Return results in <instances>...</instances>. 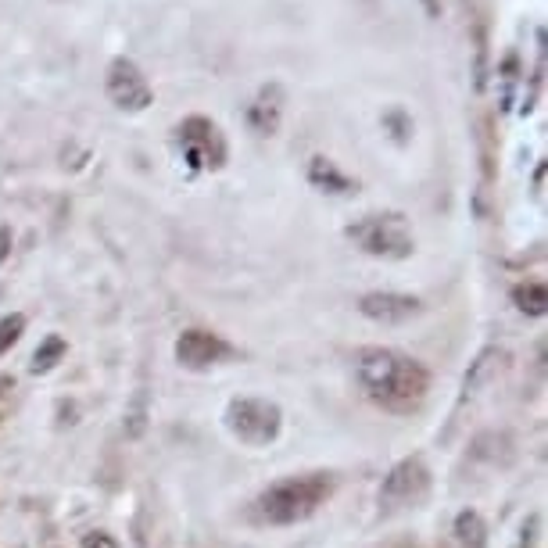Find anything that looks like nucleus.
Masks as SVG:
<instances>
[{
	"label": "nucleus",
	"instance_id": "1",
	"mask_svg": "<svg viewBox=\"0 0 548 548\" xmlns=\"http://www.w3.org/2000/svg\"><path fill=\"white\" fill-rule=\"evenodd\" d=\"M355 377H359L369 402L391 412L420 409L430 391L427 366L409 359L405 352H394V348H362L355 355Z\"/></svg>",
	"mask_w": 548,
	"mask_h": 548
},
{
	"label": "nucleus",
	"instance_id": "2",
	"mask_svg": "<svg viewBox=\"0 0 548 548\" xmlns=\"http://www.w3.org/2000/svg\"><path fill=\"white\" fill-rule=\"evenodd\" d=\"M330 495H334V477L330 473L283 477L255 498V516L269 527H291V523L316 516Z\"/></svg>",
	"mask_w": 548,
	"mask_h": 548
},
{
	"label": "nucleus",
	"instance_id": "3",
	"mask_svg": "<svg viewBox=\"0 0 548 548\" xmlns=\"http://www.w3.org/2000/svg\"><path fill=\"white\" fill-rule=\"evenodd\" d=\"M348 240H355L373 258H409L416 251V237L402 212H369L348 226Z\"/></svg>",
	"mask_w": 548,
	"mask_h": 548
},
{
	"label": "nucleus",
	"instance_id": "4",
	"mask_svg": "<svg viewBox=\"0 0 548 548\" xmlns=\"http://www.w3.org/2000/svg\"><path fill=\"white\" fill-rule=\"evenodd\" d=\"M226 427L233 437H240L251 448L273 445L283 430V412L269 398H233L226 405Z\"/></svg>",
	"mask_w": 548,
	"mask_h": 548
},
{
	"label": "nucleus",
	"instance_id": "5",
	"mask_svg": "<svg viewBox=\"0 0 548 548\" xmlns=\"http://www.w3.org/2000/svg\"><path fill=\"white\" fill-rule=\"evenodd\" d=\"M104 94L115 108L122 112H144L147 104L155 101V90L147 83V76L137 69V61L115 58L108 65V76H104Z\"/></svg>",
	"mask_w": 548,
	"mask_h": 548
},
{
	"label": "nucleus",
	"instance_id": "6",
	"mask_svg": "<svg viewBox=\"0 0 548 548\" xmlns=\"http://www.w3.org/2000/svg\"><path fill=\"white\" fill-rule=\"evenodd\" d=\"M430 491V470L420 455H409L402 463L394 466L384 477V488H380V506L387 509H405L423 502Z\"/></svg>",
	"mask_w": 548,
	"mask_h": 548
},
{
	"label": "nucleus",
	"instance_id": "7",
	"mask_svg": "<svg viewBox=\"0 0 548 548\" xmlns=\"http://www.w3.org/2000/svg\"><path fill=\"white\" fill-rule=\"evenodd\" d=\"M176 133H180L183 158H187L194 169H219V165H223L226 144L223 137H219V126H215V122L194 115V119L183 122Z\"/></svg>",
	"mask_w": 548,
	"mask_h": 548
},
{
	"label": "nucleus",
	"instance_id": "8",
	"mask_svg": "<svg viewBox=\"0 0 548 548\" xmlns=\"http://www.w3.org/2000/svg\"><path fill=\"white\" fill-rule=\"evenodd\" d=\"M230 355L233 348L219 334H212V330H183L176 337V362L187 369H208L215 362L230 359Z\"/></svg>",
	"mask_w": 548,
	"mask_h": 548
},
{
	"label": "nucleus",
	"instance_id": "9",
	"mask_svg": "<svg viewBox=\"0 0 548 548\" xmlns=\"http://www.w3.org/2000/svg\"><path fill=\"white\" fill-rule=\"evenodd\" d=\"M359 312L366 319H373V323L398 326V323H409L412 316H420L423 305H420V298H412V294L373 291V294H362L359 298Z\"/></svg>",
	"mask_w": 548,
	"mask_h": 548
},
{
	"label": "nucleus",
	"instance_id": "10",
	"mask_svg": "<svg viewBox=\"0 0 548 548\" xmlns=\"http://www.w3.org/2000/svg\"><path fill=\"white\" fill-rule=\"evenodd\" d=\"M280 112H283V90L276 83L262 86L255 97V104L248 108V122L258 137H273L276 126H280Z\"/></svg>",
	"mask_w": 548,
	"mask_h": 548
},
{
	"label": "nucleus",
	"instance_id": "11",
	"mask_svg": "<svg viewBox=\"0 0 548 548\" xmlns=\"http://www.w3.org/2000/svg\"><path fill=\"white\" fill-rule=\"evenodd\" d=\"M473 455L477 459H488V463H498V466H509L513 463V437L506 430H488V434H480L473 441Z\"/></svg>",
	"mask_w": 548,
	"mask_h": 548
},
{
	"label": "nucleus",
	"instance_id": "12",
	"mask_svg": "<svg viewBox=\"0 0 548 548\" xmlns=\"http://www.w3.org/2000/svg\"><path fill=\"white\" fill-rule=\"evenodd\" d=\"M455 541L459 548H488V523L477 509H463L455 516Z\"/></svg>",
	"mask_w": 548,
	"mask_h": 548
},
{
	"label": "nucleus",
	"instance_id": "13",
	"mask_svg": "<svg viewBox=\"0 0 548 548\" xmlns=\"http://www.w3.org/2000/svg\"><path fill=\"white\" fill-rule=\"evenodd\" d=\"M309 180L316 183V187L330 190V194H348V190H352V180H348L344 172H337V165L326 162V158H312Z\"/></svg>",
	"mask_w": 548,
	"mask_h": 548
},
{
	"label": "nucleus",
	"instance_id": "14",
	"mask_svg": "<svg viewBox=\"0 0 548 548\" xmlns=\"http://www.w3.org/2000/svg\"><path fill=\"white\" fill-rule=\"evenodd\" d=\"M513 301H516V309L527 312V316H545V312H548V291H545V283H541V280L520 283V287L513 291Z\"/></svg>",
	"mask_w": 548,
	"mask_h": 548
},
{
	"label": "nucleus",
	"instance_id": "15",
	"mask_svg": "<svg viewBox=\"0 0 548 548\" xmlns=\"http://www.w3.org/2000/svg\"><path fill=\"white\" fill-rule=\"evenodd\" d=\"M498 359H502V355H498V348H488V352H480V359L473 362V369L466 373V384H463L466 398H470V394H477V387L484 384V380H488L491 373H495V362Z\"/></svg>",
	"mask_w": 548,
	"mask_h": 548
},
{
	"label": "nucleus",
	"instance_id": "16",
	"mask_svg": "<svg viewBox=\"0 0 548 548\" xmlns=\"http://www.w3.org/2000/svg\"><path fill=\"white\" fill-rule=\"evenodd\" d=\"M65 352H69V344L61 341V337H47L33 355V373H47V369H54L61 359H65Z\"/></svg>",
	"mask_w": 548,
	"mask_h": 548
},
{
	"label": "nucleus",
	"instance_id": "17",
	"mask_svg": "<svg viewBox=\"0 0 548 548\" xmlns=\"http://www.w3.org/2000/svg\"><path fill=\"white\" fill-rule=\"evenodd\" d=\"M144 430H147V391H137L126 409V437H144Z\"/></svg>",
	"mask_w": 548,
	"mask_h": 548
},
{
	"label": "nucleus",
	"instance_id": "18",
	"mask_svg": "<svg viewBox=\"0 0 548 548\" xmlns=\"http://www.w3.org/2000/svg\"><path fill=\"white\" fill-rule=\"evenodd\" d=\"M22 330H26V316H22V312L0 319V355L8 352L11 344H15L18 337H22Z\"/></svg>",
	"mask_w": 548,
	"mask_h": 548
},
{
	"label": "nucleus",
	"instance_id": "19",
	"mask_svg": "<svg viewBox=\"0 0 548 548\" xmlns=\"http://www.w3.org/2000/svg\"><path fill=\"white\" fill-rule=\"evenodd\" d=\"M79 548H122V545L112 538V534L94 531V534H83V538H79Z\"/></svg>",
	"mask_w": 548,
	"mask_h": 548
},
{
	"label": "nucleus",
	"instance_id": "20",
	"mask_svg": "<svg viewBox=\"0 0 548 548\" xmlns=\"http://www.w3.org/2000/svg\"><path fill=\"white\" fill-rule=\"evenodd\" d=\"M8 255H11V230L8 226H0V266L8 262Z\"/></svg>",
	"mask_w": 548,
	"mask_h": 548
},
{
	"label": "nucleus",
	"instance_id": "21",
	"mask_svg": "<svg viewBox=\"0 0 548 548\" xmlns=\"http://www.w3.org/2000/svg\"><path fill=\"white\" fill-rule=\"evenodd\" d=\"M423 8H427L430 18H437V15H441V0H423Z\"/></svg>",
	"mask_w": 548,
	"mask_h": 548
}]
</instances>
